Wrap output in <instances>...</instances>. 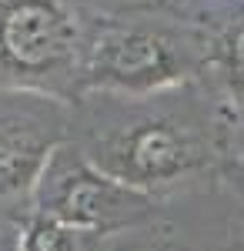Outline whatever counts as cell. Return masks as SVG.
Masks as SVG:
<instances>
[{
	"label": "cell",
	"instance_id": "cell-4",
	"mask_svg": "<svg viewBox=\"0 0 244 251\" xmlns=\"http://www.w3.org/2000/svg\"><path fill=\"white\" fill-rule=\"evenodd\" d=\"M184 71V54L147 27H104L84 54V84L97 91L150 94L177 84Z\"/></svg>",
	"mask_w": 244,
	"mask_h": 251
},
{
	"label": "cell",
	"instance_id": "cell-2",
	"mask_svg": "<svg viewBox=\"0 0 244 251\" xmlns=\"http://www.w3.org/2000/svg\"><path fill=\"white\" fill-rule=\"evenodd\" d=\"M37 214H47L77 234L111 231L144 218L150 208V194L131 188L124 181L100 171L94 161L80 151L57 148L47 171L34 188Z\"/></svg>",
	"mask_w": 244,
	"mask_h": 251
},
{
	"label": "cell",
	"instance_id": "cell-5",
	"mask_svg": "<svg viewBox=\"0 0 244 251\" xmlns=\"http://www.w3.org/2000/svg\"><path fill=\"white\" fill-rule=\"evenodd\" d=\"M111 177L147 191L154 184H171L197 164V141L188 127L174 121H137L121 134L107 137L97 154H87Z\"/></svg>",
	"mask_w": 244,
	"mask_h": 251
},
{
	"label": "cell",
	"instance_id": "cell-7",
	"mask_svg": "<svg viewBox=\"0 0 244 251\" xmlns=\"http://www.w3.org/2000/svg\"><path fill=\"white\" fill-rule=\"evenodd\" d=\"M224 64L227 74L244 87V20L238 27H231V34L224 37Z\"/></svg>",
	"mask_w": 244,
	"mask_h": 251
},
{
	"label": "cell",
	"instance_id": "cell-6",
	"mask_svg": "<svg viewBox=\"0 0 244 251\" xmlns=\"http://www.w3.org/2000/svg\"><path fill=\"white\" fill-rule=\"evenodd\" d=\"M80 234L47 214H34L20 234V251H77Z\"/></svg>",
	"mask_w": 244,
	"mask_h": 251
},
{
	"label": "cell",
	"instance_id": "cell-1",
	"mask_svg": "<svg viewBox=\"0 0 244 251\" xmlns=\"http://www.w3.org/2000/svg\"><path fill=\"white\" fill-rule=\"evenodd\" d=\"M80 20L64 0H0V91L50 94L84 84Z\"/></svg>",
	"mask_w": 244,
	"mask_h": 251
},
{
	"label": "cell",
	"instance_id": "cell-3",
	"mask_svg": "<svg viewBox=\"0 0 244 251\" xmlns=\"http://www.w3.org/2000/svg\"><path fill=\"white\" fill-rule=\"evenodd\" d=\"M60 97L0 91V198L34 194L64 137Z\"/></svg>",
	"mask_w": 244,
	"mask_h": 251
}]
</instances>
